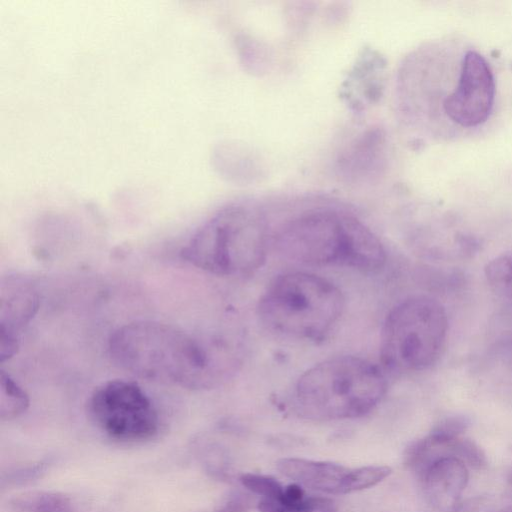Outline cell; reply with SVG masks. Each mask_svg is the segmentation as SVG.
Instances as JSON below:
<instances>
[{
  "label": "cell",
  "instance_id": "10",
  "mask_svg": "<svg viewBox=\"0 0 512 512\" xmlns=\"http://www.w3.org/2000/svg\"><path fill=\"white\" fill-rule=\"evenodd\" d=\"M0 358L13 356L18 348V333L29 323L39 307V296L31 283L16 277L1 288Z\"/></svg>",
  "mask_w": 512,
  "mask_h": 512
},
{
  "label": "cell",
  "instance_id": "13",
  "mask_svg": "<svg viewBox=\"0 0 512 512\" xmlns=\"http://www.w3.org/2000/svg\"><path fill=\"white\" fill-rule=\"evenodd\" d=\"M29 406L26 392L5 371L0 373V418L12 420L24 413Z\"/></svg>",
  "mask_w": 512,
  "mask_h": 512
},
{
  "label": "cell",
  "instance_id": "3",
  "mask_svg": "<svg viewBox=\"0 0 512 512\" xmlns=\"http://www.w3.org/2000/svg\"><path fill=\"white\" fill-rule=\"evenodd\" d=\"M276 245L286 257L309 265L372 273L386 261L381 241L364 223L330 208L311 209L287 221L276 236Z\"/></svg>",
  "mask_w": 512,
  "mask_h": 512
},
{
  "label": "cell",
  "instance_id": "18",
  "mask_svg": "<svg viewBox=\"0 0 512 512\" xmlns=\"http://www.w3.org/2000/svg\"><path fill=\"white\" fill-rule=\"evenodd\" d=\"M257 507L259 512H313L310 495L300 502L262 498Z\"/></svg>",
  "mask_w": 512,
  "mask_h": 512
},
{
  "label": "cell",
  "instance_id": "11",
  "mask_svg": "<svg viewBox=\"0 0 512 512\" xmlns=\"http://www.w3.org/2000/svg\"><path fill=\"white\" fill-rule=\"evenodd\" d=\"M468 467L453 456L436 461L421 479L430 503L443 512H453L468 484Z\"/></svg>",
  "mask_w": 512,
  "mask_h": 512
},
{
  "label": "cell",
  "instance_id": "5",
  "mask_svg": "<svg viewBox=\"0 0 512 512\" xmlns=\"http://www.w3.org/2000/svg\"><path fill=\"white\" fill-rule=\"evenodd\" d=\"M345 305L341 290L315 274L293 272L275 278L261 296V324L285 338L318 342L339 322Z\"/></svg>",
  "mask_w": 512,
  "mask_h": 512
},
{
  "label": "cell",
  "instance_id": "7",
  "mask_svg": "<svg viewBox=\"0 0 512 512\" xmlns=\"http://www.w3.org/2000/svg\"><path fill=\"white\" fill-rule=\"evenodd\" d=\"M448 332L444 307L428 296H411L387 314L380 337V358L391 373L422 371L441 355Z\"/></svg>",
  "mask_w": 512,
  "mask_h": 512
},
{
  "label": "cell",
  "instance_id": "21",
  "mask_svg": "<svg viewBox=\"0 0 512 512\" xmlns=\"http://www.w3.org/2000/svg\"><path fill=\"white\" fill-rule=\"evenodd\" d=\"M313 512H337L338 508L334 500L323 496L310 495Z\"/></svg>",
  "mask_w": 512,
  "mask_h": 512
},
{
  "label": "cell",
  "instance_id": "12",
  "mask_svg": "<svg viewBox=\"0 0 512 512\" xmlns=\"http://www.w3.org/2000/svg\"><path fill=\"white\" fill-rule=\"evenodd\" d=\"M16 512H77L72 500L59 492L28 491L9 500Z\"/></svg>",
  "mask_w": 512,
  "mask_h": 512
},
{
  "label": "cell",
  "instance_id": "20",
  "mask_svg": "<svg viewBox=\"0 0 512 512\" xmlns=\"http://www.w3.org/2000/svg\"><path fill=\"white\" fill-rule=\"evenodd\" d=\"M253 504V500L247 494L234 492L216 509L215 512H247Z\"/></svg>",
  "mask_w": 512,
  "mask_h": 512
},
{
  "label": "cell",
  "instance_id": "19",
  "mask_svg": "<svg viewBox=\"0 0 512 512\" xmlns=\"http://www.w3.org/2000/svg\"><path fill=\"white\" fill-rule=\"evenodd\" d=\"M453 512H506L502 500L491 496H474L462 500Z\"/></svg>",
  "mask_w": 512,
  "mask_h": 512
},
{
  "label": "cell",
  "instance_id": "4",
  "mask_svg": "<svg viewBox=\"0 0 512 512\" xmlns=\"http://www.w3.org/2000/svg\"><path fill=\"white\" fill-rule=\"evenodd\" d=\"M386 391L380 367L359 356L341 355L307 369L296 382L293 403L308 419H351L372 411Z\"/></svg>",
  "mask_w": 512,
  "mask_h": 512
},
{
  "label": "cell",
  "instance_id": "6",
  "mask_svg": "<svg viewBox=\"0 0 512 512\" xmlns=\"http://www.w3.org/2000/svg\"><path fill=\"white\" fill-rule=\"evenodd\" d=\"M267 223L260 211L247 205L222 209L207 220L182 248L181 257L208 273L242 277L265 262Z\"/></svg>",
  "mask_w": 512,
  "mask_h": 512
},
{
  "label": "cell",
  "instance_id": "15",
  "mask_svg": "<svg viewBox=\"0 0 512 512\" xmlns=\"http://www.w3.org/2000/svg\"><path fill=\"white\" fill-rule=\"evenodd\" d=\"M239 480L246 489L263 498L280 499L284 493V486L271 476L243 473Z\"/></svg>",
  "mask_w": 512,
  "mask_h": 512
},
{
  "label": "cell",
  "instance_id": "17",
  "mask_svg": "<svg viewBox=\"0 0 512 512\" xmlns=\"http://www.w3.org/2000/svg\"><path fill=\"white\" fill-rule=\"evenodd\" d=\"M468 421L461 416H451L440 421L430 432L429 436L439 443H450L466 431Z\"/></svg>",
  "mask_w": 512,
  "mask_h": 512
},
{
  "label": "cell",
  "instance_id": "16",
  "mask_svg": "<svg viewBox=\"0 0 512 512\" xmlns=\"http://www.w3.org/2000/svg\"><path fill=\"white\" fill-rule=\"evenodd\" d=\"M451 447L453 457L461 460L468 468L481 470L486 466L487 459L484 451L470 438L462 436L454 440Z\"/></svg>",
  "mask_w": 512,
  "mask_h": 512
},
{
  "label": "cell",
  "instance_id": "9",
  "mask_svg": "<svg viewBox=\"0 0 512 512\" xmlns=\"http://www.w3.org/2000/svg\"><path fill=\"white\" fill-rule=\"evenodd\" d=\"M276 467L282 475L302 487L329 495L367 489L391 474L388 466L348 468L333 462L303 458H283L276 463Z\"/></svg>",
  "mask_w": 512,
  "mask_h": 512
},
{
  "label": "cell",
  "instance_id": "14",
  "mask_svg": "<svg viewBox=\"0 0 512 512\" xmlns=\"http://www.w3.org/2000/svg\"><path fill=\"white\" fill-rule=\"evenodd\" d=\"M485 275L494 291L512 299V252L492 259L486 265Z\"/></svg>",
  "mask_w": 512,
  "mask_h": 512
},
{
  "label": "cell",
  "instance_id": "8",
  "mask_svg": "<svg viewBox=\"0 0 512 512\" xmlns=\"http://www.w3.org/2000/svg\"><path fill=\"white\" fill-rule=\"evenodd\" d=\"M88 413L109 437L141 441L154 437L159 428L157 411L142 388L131 381L103 382L90 395Z\"/></svg>",
  "mask_w": 512,
  "mask_h": 512
},
{
  "label": "cell",
  "instance_id": "1",
  "mask_svg": "<svg viewBox=\"0 0 512 512\" xmlns=\"http://www.w3.org/2000/svg\"><path fill=\"white\" fill-rule=\"evenodd\" d=\"M408 64L404 80L410 113L429 137L450 141L471 136L491 119L495 75L471 44L439 39L419 49Z\"/></svg>",
  "mask_w": 512,
  "mask_h": 512
},
{
  "label": "cell",
  "instance_id": "22",
  "mask_svg": "<svg viewBox=\"0 0 512 512\" xmlns=\"http://www.w3.org/2000/svg\"><path fill=\"white\" fill-rule=\"evenodd\" d=\"M506 512H512V468L507 474L505 489L501 498Z\"/></svg>",
  "mask_w": 512,
  "mask_h": 512
},
{
  "label": "cell",
  "instance_id": "2",
  "mask_svg": "<svg viewBox=\"0 0 512 512\" xmlns=\"http://www.w3.org/2000/svg\"><path fill=\"white\" fill-rule=\"evenodd\" d=\"M109 354L120 368L150 381L212 388L242 365L241 347L225 337L201 339L161 321L138 320L116 329Z\"/></svg>",
  "mask_w": 512,
  "mask_h": 512
}]
</instances>
